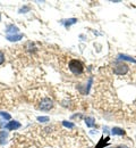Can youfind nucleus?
<instances>
[{
  "label": "nucleus",
  "mask_w": 136,
  "mask_h": 148,
  "mask_svg": "<svg viewBox=\"0 0 136 148\" xmlns=\"http://www.w3.org/2000/svg\"><path fill=\"white\" fill-rule=\"evenodd\" d=\"M68 66H69L70 72L73 74H75V75H79V74L83 73V71H84V65H83V63H82L81 60H77V59H72V60L69 62Z\"/></svg>",
  "instance_id": "1"
},
{
  "label": "nucleus",
  "mask_w": 136,
  "mask_h": 148,
  "mask_svg": "<svg viewBox=\"0 0 136 148\" xmlns=\"http://www.w3.org/2000/svg\"><path fill=\"white\" fill-rule=\"evenodd\" d=\"M53 107V101L50 98H43L39 105V108L41 111H50Z\"/></svg>",
  "instance_id": "2"
},
{
  "label": "nucleus",
  "mask_w": 136,
  "mask_h": 148,
  "mask_svg": "<svg viewBox=\"0 0 136 148\" xmlns=\"http://www.w3.org/2000/svg\"><path fill=\"white\" fill-rule=\"evenodd\" d=\"M128 72V66L126 64H118L114 67V73L117 75H125Z\"/></svg>",
  "instance_id": "3"
},
{
  "label": "nucleus",
  "mask_w": 136,
  "mask_h": 148,
  "mask_svg": "<svg viewBox=\"0 0 136 148\" xmlns=\"http://www.w3.org/2000/svg\"><path fill=\"white\" fill-rule=\"evenodd\" d=\"M20 128V123L18 121H10L8 124H6L5 125V129L6 130H9V131H12V130H17Z\"/></svg>",
  "instance_id": "4"
},
{
  "label": "nucleus",
  "mask_w": 136,
  "mask_h": 148,
  "mask_svg": "<svg viewBox=\"0 0 136 148\" xmlns=\"http://www.w3.org/2000/svg\"><path fill=\"white\" fill-rule=\"evenodd\" d=\"M18 31L20 30H18L17 26H15V25H8L7 26V30H6V33H7V36H13V34H17Z\"/></svg>",
  "instance_id": "5"
},
{
  "label": "nucleus",
  "mask_w": 136,
  "mask_h": 148,
  "mask_svg": "<svg viewBox=\"0 0 136 148\" xmlns=\"http://www.w3.org/2000/svg\"><path fill=\"white\" fill-rule=\"evenodd\" d=\"M108 145H109V137H107L106 139L102 137V138L100 139L99 144H97V145L94 148H103L104 146H108Z\"/></svg>",
  "instance_id": "6"
},
{
  "label": "nucleus",
  "mask_w": 136,
  "mask_h": 148,
  "mask_svg": "<svg viewBox=\"0 0 136 148\" xmlns=\"http://www.w3.org/2000/svg\"><path fill=\"white\" fill-rule=\"evenodd\" d=\"M20 39H23V34H13V36H7V40L14 42V41H20Z\"/></svg>",
  "instance_id": "7"
},
{
  "label": "nucleus",
  "mask_w": 136,
  "mask_h": 148,
  "mask_svg": "<svg viewBox=\"0 0 136 148\" xmlns=\"http://www.w3.org/2000/svg\"><path fill=\"white\" fill-rule=\"evenodd\" d=\"M118 59L119 60H128V62H133V63H136V60L133 58V57H131V56H127V55H118Z\"/></svg>",
  "instance_id": "8"
},
{
  "label": "nucleus",
  "mask_w": 136,
  "mask_h": 148,
  "mask_svg": "<svg viewBox=\"0 0 136 148\" xmlns=\"http://www.w3.org/2000/svg\"><path fill=\"white\" fill-rule=\"evenodd\" d=\"M7 137H8V133L6 131H0V145H5L6 144Z\"/></svg>",
  "instance_id": "9"
},
{
  "label": "nucleus",
  "mask_w": 136,
  "mask_h": 148,
  "mask_svg": "<svg viewBox=\"0 0 136 148\" xmlns=\"http://www.w3.org/2000/svg\"><path fill=\"white\" fill-rule=\"evenodd\" d=\"M85 123H86L87 127L92 128V127L95 125V120H94L93 117H86V119H85Z\"/></svg>",
  "instance_id": "10"
},
{
  "label": "nucleus",
  "mask_w": 136,
  "mask_h": 148,
  "mask_svg": "<svg viewBox=\"0 0 136 148\" xmlns=\"http://www.w3.org/2000/svg\"><path fill=\"white\" fill-rule=\"evenodd\" d=\"M111 132H112V134H119V136H124L125 134V131L122 129H120V128H114L111 130Z\"/></svg>",
  "instance_id": "11"
},
{
  "label": "nucleus",
  "mask_w": 136,
  "mask_h": 148,
  "mask_svg": "<svg viewBox=\"0 0 136 148\" xmlns=\"http://www.w3.org/2000/svg\"><path fill=\"white\" fill-rule=\"evenodd\" d=\"M76 22H77V19L76 18H69V19H67V21H65V22H64V24H65V26H66V27H68L69 25L75 24Z\"/></svg>",
  "instance_id": "12"
},
{
  "label": "nucleus",
  "mask_w": 136,
  "mask_h": 148,
  "mask_svg": "<svg viewBox=\"0 0 136 148\" xmlns=\"http://www.w3.org/2000/svg\"><path fill=\"white\" fill-rule=\"evenodd\" d=\"M62 124H64L66 128H69V129H73V128L75 127L73 123H70V122H68V121H62Z\"/></svg>",
  "instance_id": "13"
},
{
  "label": "nucleus",
  "mask_w": 136,
  "mask_h": 148,
  "mask_svg": "<svg viewBox=\"0 0 136 148\" xmlns=\"http://www.w3.org/2000/svg\"><path fill=\"white\" fill-rule=\"evenodd\" d=\"M0 116H2L5 120H10V119H12L10 114H8V113H5V112H0Z\"/></svg>",
  "instance_id": "14"
},
{
  "label": "nucleus",
  "mask_w": 136,
  "mask_h": 148,
  "mask_svg": "<svg viewBox=\"0 0 136 148\" xmlns=\"http://www.w3.org/2000/svg\"><path fill=\"white\" fill-rule=\"evenodd\" d=\"M38 121L39 122H49V117L48 116H39Z\"/></svg>",
  "instance_id": "15"
},
{
  "label": "nucleus",
  "mask_w": 136,
  "mask_h": 148,
  "mask_svg": "<svg viewBox=\"0 0 136 148\" xmlns=\"http://www.w3.org/2000/svg\"><path fill=\"white\" fill-rule=\"evenodd\" d=\"M3 62H5V55H3L2 51H0V65H1Z\"/></svg>",
  "instance_id": "16"
},
{
  "label": "nucleus",
  "mask_w": 136,
  "mask_h": 148,
  "mask_svg": "<svg viewBox=\"0 0 136 148\" xmlns=\"http://www.w3.org/2000/svg\"><path fill=\"white\" fill-rule=\"evenodd\" d=\"M28 9H30L28 7H24V8H22V9H20V13H24V12H27Z\"/></svg>",
  "instance_id": "17"
},
{
  "label": "nucleus",
  "mask_w": 136,
  "mask_h": 148,
  "mask_svg": "<svg viewBox=\"0 0 136 148\" xmlns=\"http://www.w3.org/2000/svg\"><path fill=\"white\" fill-rule=\"evenodd\" d=\"M117 148H127V147H125V146H120V147H117Z\"/></svg>",
  "instance_id": "18"
},
{
  "label": "nucleus",
  "mask_w": 136,
  "mask_h": 148,
  "mask_svg": "<svg viewBox=\"0 0 136 148\" xmlns=\"http://www.w3.org/2000/svg\"><path fill=\"white\" fill-rule=\"evenodd\" d=\"M0 21H1V15H0Z\"/></svg>",
  "instance_id": "19"
}]
</instances>
